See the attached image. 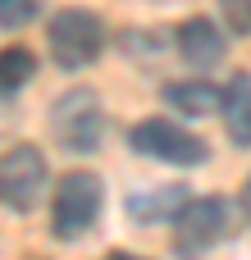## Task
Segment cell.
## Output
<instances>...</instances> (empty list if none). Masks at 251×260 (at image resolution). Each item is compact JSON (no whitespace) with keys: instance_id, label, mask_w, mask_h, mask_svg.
Returning a JSON list of instances; mask_svg holds the SVG:
<instances>
[{"instance_id":"6da1fadb","label":"cell","mask_w":251,"mask_h":260,"mask_svg":"<svg viewBox=\"0 0 251 260\" xmlns=\"http://www.w3.org/2000/svg\"><path fill=\"white\" fill-rule=\"evenodd\" d=\"M101 206H105V187H101L96 174H87V169L64 174L55 197H50V229H55V238H64V242L82 238L101 219Z\"/></svg>"},{"instance_id":"7a4b0ae2","label":"cell","mask_w":251,"mask_h":260,"mask_svg":"<svg viewBox=\"0 0 251 260\" xmlns=\"http://www.w3.org/2000/svg\"><path fill=\"white\" fill-rule=\"evenodd\" d=\"M50 133H55V142H59L69 155L96 151V146H101V133H105V114H101L96 91H87V87L64 91V96L55 101V110H50Z\"/></svg>"},{"instance_id":"3957f363","label":"cell","mask_w":251,"mask_h":260,"mask_svg":"<svg viewBox=\"0 0 251 260\" xmlns=\"http://www.w3.org/2000/svg\"><path fill=\"white\" fill-rule=\"evenodd\" d=\"M46 37H50V55L59 69H87L105 46V27L91 9H55Z\"/></svg>"},{"instance_id":"277c9868","label":"cell","mask_w":251,"mask_h":260,"mask_svg":"<svg viewBox=\"0 0 251 260\" xmlns=\"http://www.w3.org/2000/svg\"><path fill=\"white\" fill-rule=\"evenodd\" d=\"M128 142H133L137 155L165 160V165H201V160H206V142H201L192 128L174 123V119H142V123L128 133Z\"/></svg>"},{"instance_id":"5b68a950","label":"cell","mask_w":251,"mask_h":260,"mask_svg":"<svg viewBox=\"0 0 251 260\" xmlns=\"http://www.w3.org/2000/svg\"><path fill=\"white\" fill-rule=\"evenodd\" d=\"M46 155L37 151V146H14V151H5L0 155V206H9V210H18V215H27L41 197H46Z\"/></svg>"},{"instance_id":"8992f818","label":"cell","mask_w":251,"mask_h":260,"mask_svg":"<svg viewBox=\"0 0 251 260\" xmlns=\"http://www.w3.org/2000/svg\"><path fill=\"white\" fill-rule=\"evenodd\" d=\"M224 229H229V206L219 197H192L174 219V247L183 256H197V251L215 247L224 238Z\"/></svg>"},{"instance_id":"52a82bcc","label":"cell","mask_w":251,"mask_h":260,"mask_svg":"<svg viewBox=\"0 0 251 260\" xmlns=\"http://www.w3.org/2000/svg\"><path fill=\"white\" fill-rule=\"evenodd\" d=\"M178 50H183V59L192 69H210L224 55V37H219V27L210 18H187L178 27Z\"/></svg>"},{"instance_id":"ba28073f","label":"cell","mask_w":251,"mask_h":260,"mask_svg":"<svg viewBox=\"0 0 251 260\" xmlns=\"http://www.w3.org/2000/svg\"><path fill=\"white\" fill-rule=\"evenodd\" d=\"M187 201H192V197H187L178 183H169V187H160V192H137V197L128 201V215H133V224H174Z\"/></svg>"},{"instance_id":"9c48e42d","label":"cell","mask_w":251,"mask_h":260,"mask_svg":"<svg viewBox=\"0 0 251 260\" xmlns=\"http://www.w3.org/2000/svg\"><path fill=\"white\" fill-rule=\"evenodd\" d=\"M224 128L238 146H251V73H233L229 91H224Z\"/></svg>"},{"instance_id":"30bf717a","label":"cell","mask_w":251,"mask_h":260,"mask_svg":"<svg viewBox=\"0 0 251 260\" xmlns=\"http://www.w3.org/2000/svg\"><path fill=\"white\" fill-rule=\"evenodd\" d=\"M165 96H169V105H174L178 114H192V119L215 114V110L224 105V91H215V87H210V82H201V78H192V82H174Z\"/></svg>"},{"instance_id":"8fae6325","label":"cell","mask_w":251,"mask_h":260,"mask_svg":"<svg viewBox=\"0 0 251 260\" xmlns=\"http://www.w3.org/2000/svg\"><path fill=\"white\" fill-rule=\"evenodd\" d=\"M37 73V55L23 46H5L0 50V96H14L18 87H27V78Z\"/></svg>"},{"instance_id":"7c38bea8","label":"cell","mask_w":251,"mask_h":260,"mask_svg":"<svg viewBox=\"0 0 251 260\" xmlns=\"http://www.w3.org/2000/svg\"><path fill=\"white\" fill-rule=\"evenodd\" d=\"M41 14V0H0V27H23Z\"/></svg>"},{"instance_id":"4fadbf2b","label":"cell","mask_w":251,"mask_h":260,"mask_svg":"<svg viewBox=\"0 0 251 260\" xmlns=\"http://www.w3.org/2000/svg\"><path fill=\"white\" fill-rule=\"evenodd\" d=\"M219 9H224V18H229V27L238 37L251 32V0H219Z\"/></svg>"},{"instance_id":"5bb4252c","label":"cell","mask_w":251,"mask_h":260,"mask_svg":"<svg viewBox=\"0 0 251 260\" xmlns=\"http://www.w3.org/2000/svg\"><path fill=\"white\" fill-rule=\"evenodd\" d=\"M5 123H14V110L9 105H0V133H5Z\"/></svg>"},{"instance_id":"9a60e30c","label":"cell","mask_w":251,"mask_h":260,"mask_svg":"<svg viewBox=\"0 0 251 260\" xmlns=\"http://www.w3.org/2000/svg\"><path fill=\"white\" fill-rule=\"evenodd\" d=\"M242 210H247V219H251V178H247V187H242Z\"/></svg>"},{"instance_id":"2e32d148","label":"cell","mask_w":251,"mask_h":260,"mask_svg":"<svg viewBox=\"0 0 251 260\" xmlns=\"http://www.w3.org/2000/svg\"><path fill=\"white\" fill-rule=\"evenodd\" d=\"M105 260H142V256H133V251H110Z\"/></svg>"}]
</instances>
